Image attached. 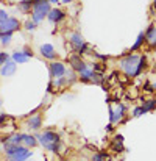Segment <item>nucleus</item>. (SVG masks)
Returning a JSON list of instances; mask_svg holds the SVG:
<instances>
[{"label": "nucleus", "instance_id": "ddd939ff", "mask_svg": "<svg viewBox=\"0 0 156 161\" xmlns=\"http://www.w3.org/2000/svg\"><path fill=\"white\" fill-rule=\"evenodd\" d=\"M41 124H42L41 116H35V117H31V119L28 120V127L33 128V130H38V128L41 127Z\"/></svg>", "mask_w": 156, "mask_h": 161}, {"label": "nucleus", "instance_id": "aec40b11", "mask_svg": "<svg viewBox=\"0 0 156 161\" xmlns=\"http://www.w3.org/2000/svg\"><path fill=\"white\" fill-rule=\"evenodd\" d=\"M144 39H145V33H141L139 36H137V41L134 42V46L131 47V50H137L141 46H142V42H144Z\"/></svg>", "mask_w": 156, "mask_h": 161}, {"label": "nucleus", "instance_id": "412c9836", "mask_svg": "<svg viewBox=\"0 0 156 161\" xmlns=\"http://www.w3.org/2000/svg\"><path fill=\"white\" fill-rule=\"evenodd\" d=\"M155 107H156V100H155V99H148V100L145 102V105H144V111L147 113V111L153 109Z\"/></svg>", "mask_w": 156, "mask_h": 161}, {"label": "nucleus", "instance_id": "a211bd4d", "mask_svg": "<svg viewBox=\"0 0 156 161\" xmlns=\"http://www.w3.org/2000/svg\"><path fill=\"white\" fill-rule=\"evenodd\" d=\"M13 59L16 63H25L28 59V56L24 53V52H16V53H13Z\"/></svg>", "mask_w": 156, "mask_h": 161}, {"label": "nucleus", "instance_id": "1a4fd4ad", "mask_svg": "<svg viewBox=\"0 0 156 161\" xmlns=\"http://www.w3.org/2000/svg\"><path fill=\"white\" fill-rule=\"evenodd\" d=\"M69 61H70V64H72V67L75 69V70H78V72H81L83 69H86L88 66L84 64V61L78 56V55H73V56H70L69 58Z\"/></svg>", "mask_w": 156, "mask_h": 161}, {"label": "nucleus", "instance_id": "f03ea898", "mask_svg": "<svg viewBox=\"0 0 156 161\" xmlns=\"http://www.w3.org/2000/svg\"><path fill=\"white\" fill-rule=\"evenodd\" d=\"M50 3L49 0H35L33 3V22H41L44 20L46 16H49L50 13Z\"/></svg>", "mask_w": 156, "mask_h": 161}, {"label": "nucleus", "instance_id": "473e14b6", "mask_svg": "<svg viewBox=\"0 0 156 161\" xmlns=\"http://www.w3.org/2000/svg\"><path fill=\"white\" fill-rule=\"evenodd\" d=\"M153 46H156V41H155V42H153Z\"/></svg>", "mask_w": 156, "mask_h": 161}, {"label": "nucleus", "instance_id": "2eb2a0df", "mask_svg": "<svg viewBox=\"0 0 156 161\" xmlns=\"http://www.w3.org/2000/svg\"><path fill=\"white\" fill-rule=\"evenodd\" d=\"M24 141V135H13L8 138V146H19V142Z\"/></svg>", "mask_w": 156, "mask_h": 161}, {"label": "nucleus", "instance_id": "7ed1b4c3", "mask_svg": "<svg viewBox=\"0 0 156 161\" xmlns=\"http://www.w3.org/2000/svg\"><path fill=\"white\" fill-rule=\"evenodd\" d=\"M38 139H39V142L46 147V149H49V150H52V152H56V149H58V144H59V136L55 133V131H44L42 135H39L38 136Z\"/></svg>", "mask_w": 156, "mask_h": 161}, {"label": "nucleus", "instance_id": "5701e85b", "mask_svg": "<svg viewBox=\"0 0 156 161\" xmlns=\"http://www.w3.org/2000/svg\"><path fill=\"white\" fill-rule=\"evenodd\" d=\"M9 41H11V33H9V31L2 33V44H3V46H5V44H9Z\"/></svg>", "mask_w": 156, "mask_h": 161}, {"label": "nucleus", "instance_id": "393cba45", "mask_svg": "<svg viewBox=\"0 0 156 161\" xmlns=\"http://www.w3.org/2000/svg\"><path fill=\"white\" fill-rule=\"evenodd\" d=\"M9 17H8V14L5 13V9H2L0 11V22H5V20H8Z\"/></svg>", "mask_w": 156, "mask_h": 161}, {"label": "nucleus", "instance_id": "4be33fe9", "mask_svg": "<svg viewBox=\"0 0 156 161\" xmlns=\"http://www.w3.org/2000/svg\"><path fill=\"white\" fill-rule=\"evenodd\" d=\"M111 149H112L114 152H122V150H123V147H122V141L114 139V144L111 146Z\"/></svg>", "mask_w": 156, "mask_h": 161}, {"label": "nucleus", "instance_id": "6e6552de", "mask_svg": "<svg viewBox=\"0 0 156 161\" xmlns=\"http://www.w3.org/2000/svg\"><path fill=\"white\" fill-rule=\"evenodd\" d=\"M30 157H31V152H30V150H27V149H24V147H19V150H17L14 155L8 157V160L9 161H25L27 158H30Z\"/></svg>", "mask_w": 156, "mask_h": 161}, {"label": "nucleus", "instance_id": "72a5a7b5", "mask_svg": "<svg viewBox=\"0 0 156 161\" xmlns=\"http://www.w3.org/2000/svg\"><path fill=\"white\" fill-rule=\"evenodd\" d=\"M155 69H156V66H155Z\"/></svg>", "mask_w": 156, "mask_h": 161}, {"label": "nucleus", "instance_id": "20e7f679", "mask_svg": "<svg viewBox=\"0 0 156 161\" xmlns=\"http://www.w3.org/2000/svg\"><path fill=\"white\" fill-rule=\"evenodd\" d=\"M70 44L73 46V49H75L78 53H83V52H86V50H88V46L84 44L83 38H81L80 35H77V33L70 36Z\"/></svg>", "mask_w": 156, "mask_h": 161}, {"label": "nucleus", "instance_id": "0eeeda50", "mask_svg": "<svg viewBox=\"0 0 156 161\" xmlns=\"http://www.w3.org/2000/svg\"><path fill=\"white\" fill-rule=\"evenodd\" d=\"M50 75L53 78H61L66 75V67L62 63H52L50 64Z\"/></svg>", "mask_w": 156, "mask_h": 161}, {"label": "nucleus", "instance_id": "4468645a", "mask_svg": "<svg viewBox=\"0 0 156 161\" xmlns=\"http://www.w3.org/2000/svg\"><path fill=\"white\" fill-rule=\"evenodd\" d=\"M31 3H35V0H22L19 3V9L22 13H28V11H31Z\"/></svg>", "mask_w": 156, "mask_h": 161}, {"label": "nucleus", "instance_id": "9d476101", "mask_svg": "<svg viewBox=\"0 0 156 161\" xmlns=\"http://www.w3.org/2000/svg\"><path fill=\"white\" fill-rule=\"evenodd\" d=\"M16 72V61H6L5 64H2V75L3 77H9Z\"/></svg>", "mask_w": 156, "mask_h": 161}, {"label": "nucleus", "instance_id": "b1692460", "mask_svg": "<svg viewBox=\"0 0 156 161\" xmlns=\"http://www.w3.org/2000/svg\"><path fill=\"white\" fill-rule=\"evenodd\" d=\"M106 160V153H95L92 161H105Z\"/></svg>", "mask_w": 156, "mask_h": 161}, {"label": "nucleus", "instance_id": "c85d7f7f", "mask_svg": "<svg viewBox=\"0 0 156 161\" xmlns=\"http://www.w3.org/2000/svg\"><path fill=\"white\" fill-rule=\"evenodd\" d=\"M24 53L27 55V56H28V58H31V56H33V53H31V52H30V49H24Z\"/></svg>", "mask_w": 156, "mask_h": 161}, {"label": "nucleus", "instance_id": "423d86ee", "mask_svg": "<svg viewBox=\"0 0 156 161\" xmlns=\"http://www.w3.org/2000/svg\"><path fill=\"white\" fill-rule=\"evenodd\" d=\"M123 114H125V107L122 103L117 102V107L116 109L109 108V116H111V122H120L123 119Z\"/></svg>", "mask_w": 156, "mask_h": 161}, {"label": "nucleus", "instance_id": "bb28decb", "mask_svg": "<svg viewBox=\"0 0 156 161\" xmlns=\"http://www.w3.org/2000/svg\"><path fill=\"white\" fill-rule=\"evenodd\" d=\"M6 61H8V55L5 53V52H2V53H0V63H2V64H5Z\"/></svg>", "mask_w": 156, "mask_h": 161}, {"label": "nucleus", "instance_id": "c756f323", "mask_svg": "<svg viewBox=\"0 0 156 161\" xmlns=\"http://www.w3.org/2000/svg\"><path fill=\"white\" fill-rule=\"evenodd\" d=\"M61 2H64V3H69V2H72V0H61Z\"/></svg>", "mask_w": 156, "mask_h": 161}, {"label": "nucleus", "instance_id": "f8f14e48", "mask_svg": "<svg viewBox=\"0 0 156 161\" xmlns=\"http://www.w3.org/2000/svg\"><path fill=\"white\" fill-rule=\"evenodd\" d=\"M62 17H64V13L59 11V9H52V11L49 13V20H50V22H59Z\"/></svg>", "mask_w": 156, "mask_h": 161}, {"label": "nucleus", "instance_id": "39448f33", "mask_svg": "<svg viewBox=\"0 0 156 161\" xmlns=\"http://www.w3.org/2000/svg\"><path fill=\"white\" fill-rule=\"evenodd\" d=\"M17 28H19V22H17V19H14V17H9L8 20L0 22V30H2V33H6V31L13 33V31L17 30Z\"/></svg>", "mask_w": 156, "mask_h": 161}, {"label": "nucleus", "instance_id": "f3484780", "mask_svg": "<svg viewBox=\"0 0 156 161\" xmlns=\"http://www.w3.org/2000/svg\"><path fill=\"white\" fill-rule=\"evenodd\" d=\"M80 74H81V80H83V81L92 80V77H94V72H92L91 69H88V67H86V69H83Z\"/></svg>", "mask_w": 156, "mask_h": 161}, {"label": "nucleus", "instance_id": "6ab92c4d", "mask_svg": "<svg viewBox=\"0 0 156 161\" xmlns=\"http://www.w3.org/2000/svg\"><path fill=\"white\" fill-rule=\"evenodd\" d=\"M27 147H33V146H36V139H35V136H30V135H24V141H22Z\"/></svg>", "mask_w": 156, "mask_h": 161}, {"label": "nucleus", "instance_id": "7c9ffc66", "mask_svg": "<svg viewBox=\"0 0 156 161\" xmlns=\"http://www.w3.org/2000/svg\"><path fill=\"white\" fill-rule=\"evenodd\" d=\"M49 2H52V3H56V2H58V0H49Z\"/></svg>", "mask_w": 156, "mask_h": 161}, {"label": "nucleus", "instance_id": "2f4dec72", "mask_svg": "<svg viewBox=\"0 0 156 161\" xmlns=\"http://www.w3.org/2000/svg\"><path fill=\"white\" fill-rule=\"evenodd\" d=\"M153 88H155V89H156V81H155V83H153Z\"/></svg>", "mask_w": 156, "mask_h": 161}, {"label": "nucleus", "instance_id": "9b49d317", "mask_svg": "<svg viewBox=\"0 0 156 161\" xmlns=\"http://www.w3.org/2000/svg\"><path fill=\"white\" fill-rule=\"evenodd\" d=\"M41 53L44 55L46 58H49V59H53V58H55L53 46H50V44H44V46H41Z\"/></svg>", "mask_w": 156, "mask_h": 161}, {"label": "nucleus", "instance_id": "f257e3e1", "mask_svg": "<svg viewBox=\"0 0 156 161\" xmlns=\"http://www.w3.org/2000/svg\"><path fill=\"white\" fill-rule=\"evenodd\" d=\"M139 63H141V56H137V55H128L126 58H123L120 61V66L126 72V75L136 77V75H139Z\"/></svg>", "mask_w": 156, "mask_h": 161}, {"label": "nucleus", "instance_id": "cd10ccee", "mask_svg": "<svg viewBox=\"0 0 156 161\" xmlns=\"http://www.w3.org/2000/svg\"><path fill=\"white\" fill-rule=\"evenodd\" d=\"M25 28H27V30H35L36 25H35V22H27V24H25Z\"/></svg>", "mask_w": 156, "mask_h": 161}, {"label": "nucleus", "instance_id": "a878e982", "mask_svg": "<svg viewBox=\"0 0 156 161\" xmlns=\"http://www.w3.org/2000/svg\"><path fill=\"white\" fill-rule=\"evenodd\" d=\"M144 113H145V111H144V107H139V108H136V109H134V113H133V114L137 117V116H141V114H144Z\"/></svg>", "mask_w": 156, "mask_h": 161}, {"label": "nucleus", "instance_id": "dca6fc26", "mask_svg": "<svg viewBox=\"0 0 156 161\" xmlns=\"http://www.w3.org/2000/svg\"><path fill=\"white\" fill-rule=\"evenodd\" d=\"M145 39L150 41V42H155L156 41V28L153 27V25L148 27V30L145 31Z\"/></svg>", "mask_w": 156, "mask_h": 161}]
</instances>
